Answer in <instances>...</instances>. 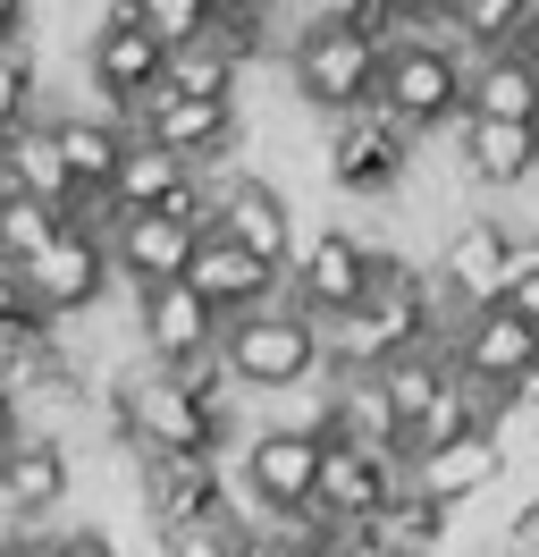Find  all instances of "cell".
I'll use <instances>...</instances> for the list:
<instances>
[{"mask_svg": "<svg viewBox=\"0 0 539 557\" xmlns=\"http://www.w3.org/2000/svg\"><path fill=\"white\" fill-rule=\"evenodd\" d=\"M438 347V313H430V271L404 262L397 245L379 253V278L371 296L346 321H321V372L329 381H354V372H388L397 355Z\"/></svg>", "mask_w": 539, "mask_h": 557, "instance_id": "obj_1", "label": "cell"}, {"mask_svg": "<svg viewBox=\"0 0 539 557\" xmlns=\"http://www.w3.org/2000/svg\"><path fill=\"white\" fill-rule=\"evenodd\" d=\"M287 85L296 102L329 127V119H354V110L379 102V42H363L346 17L329 9H303V35H287Z\"/></svg>", "mask_w": 539, "mask_h": 557, "instance_id": "obj_2", "label": "cell"}, {"mask_svg": "<svg viewBox=\"0 0 539 557\" xmlns=\"http://www.w3.org/2000/svg\"><path fill=\"white\" fill-rule=\"evenodd\" d=\"M220 372L236 381V397H287V388L321 381V330L278 296L262 313L220 321Z\"/></svg>", "mask_w": 539, "mask_h": 557, "instance_id": "obj_3", "label": "cell"}, {"mask_svg": "<svg viewBox=\"0 0 539 557\" xmlns=\"http://www.w3.org/2000/svg\"><path fill=\"white\" fill-rule=\"evenodd\" d=\"M379 253H388V245L371 237V228H346V220H329V228L296 237V253H287V305H296L312 330H321V321H346V313L371 296Z\"/></svg>", "mask_w": 539, "mask_h": 557, "instance_id": "obj_4", "label": "cell"}, {"mask_svg": "<svg viewBox=\"0 0 539 557\" xmlns=\"http://www.w3.org/2000/svg\"><path fill=\"white\" fill-rule=\"evenodd\" d=\"M413 161H422V144L404 136L379 102L321 127V177H329L346 203H397L404 186H413Z\"/></svg>", "mask_w": 539, "mask_h": 557, "instance_id": "obj_5", "label": "cell"}, {"mask_svg": "<svg viewBox=\"0 0 539 557\" xmlns=\"http://www.w3.org/2000/svg\"><path fill=\"white\" fill-rule=\"evenodd\" d=\"M85 26H93V35H85V85H93V102L110 110L118 127H135V110L161 94L168 51L135 26V0H110V9H93Z\"/></svg>", "mask_w": 539, "mask_h": 557, "instance_id": "obj_6", "label": "cell"}, {"mask_svg": "<svg viewBox=\"0 0 539 557\" xmlns=\"http://www.w3.org/2000/svg\"><path fill=\"white\" fill-rule=\"evenodd\" d=\"M379 110H388L413 144H430L438 127H455V119H464V51H438V42L379 51Z\"/></svg>", "mask_w": 539, "mask_h": 557, "instance_id": "obj_7", "label": "cell"}, {"mask_svg": "<svg viewBox=\"0 0 539 557\" xmlns=\"http://www.w3.org/2000/svg\"><path fill=\"white\" fill-rule=\"evenodd\" d=\"M321 448H329V440H312V431H278V422H253V431H245L236 482H245V498H253V523H270V516H303V507H312Z\"/></svg>", "mask_w": 539, "mask_h": 557, "instance_id": "obj_8", "label": "cell"}, {"mask_svg": "<svg viewBox=\"0 0 539 557\" xmlns=\"http://www.w3.org/2000/svg\"><path fill=\"white\" fill-rule=\"evenodd\" d=\"M127 136L177 152L186 170H228L236 144H245V102H177V94H152V102L135 110Z\"/></svg>", "mask_w": 539, "mask_h": 557, "instance_id": "obj_9", "label": "cell"}, {"mask_svg": "<svg viewBox=\"0 0 539 557\" xmlns=\"http://www.w3.org/2000/svg\"><path fill=\"white\" fill-rule=\"evenodd\" d=\"M135 347H143L152 372H195V363L220 355V313L202 305L186 278L152 287V296H135Z\"/></svg>", "mask_w": 539, "mask_h": 557, "instance_id": "obj_10", "label": "cell"}, {"mask_svg": "<svg viewBox=\"0 0 539 557\" xmlns=\"http://www.w3.org/2000/svg\"><path fill=\"white\" fill-rule=\"evenodd\" d=\"M135 498H143L152 532L211 523L228 516V465L220 456H135Z\"/></svg>", "mask_w": 539, "mask_h": 557, "instance_id": "obj_11", "label": "cell"}, {"mask_svg": "<svg viewBox=\"0 0 539 557\" xmlns=\"http://www.w3.org/2000/svg\"><path fill=\"white\" fill-rule=\"evenodd\" d=\"M67 490H76V456H67V440H60V431H17L9 456H0V516L26 523V541H34V523L60 516Z\"/></svg>", "mask_w": 539, "mask_h": 557, "instance_id": "obj_12", "label": "cell"}, {"mask_svg": "<svg viewBox=\"0 0 539 557\" xmlns=\"http://www.w3.org/2000/svg\"><path fill=\"white\" fill-rule=\"evenodd\" d=\"M26 296L60 321V330L93 313L101 296H110V245H101V228H60V245L26 271Z\"/></svg>", "mask_w": 539, "mask_h": 557, "instance_id": "obj_13", "label": "cell"}, {"mask_svg": "<svg viewBox=\"0 0 539 557\" xmlns=\"http://www.w3.org/2000/svg\"><path fill=\"white\" fill-rule=\"evenodd\" d=\"M404 498V465L397 456H363V448H321V482H312V516L321 523H379Z\"/></svg>", "mask_w": 539, "mask_h": 557, "instance_id": "obj_14", "label": "cell"}, {"mask_svg": "<svg viewBox=\"0 0 539 557\" xmlns=\"http://www.w3.org/2000/svg\"><path fill=\"white\" fill-rule=\"evenodd\" d=\"M498 482H505V448L489 440V431L447 440V448H422L413 465H404V490H413L422 507H438V516H455V507H472V498H489Z\"/></svg>", "mask_w": 539, "mask_h": 557, "instance_id": "obj_15", "label": "cell"}, {"mask_svg": "<svg viewBox=\"0 0 539 557\" xmlns=\"http://www.w3.org/2000/svg\"><path fill=\"white\" fill-rule=\"evenodd\" d=\"M101 245H110V278H127L135 296H152V287H177V278H186L202 237L177 228V220H161V211H135V220H110Z\"/></svg>", "mask_w": 539, "mask_h": 557, "instance_id": "obj_16", "label": "cell"}, {"mask_svg": "<svg viewBox=\"0 0 539 557\" xmlns=\"http://www.w3.org/2000/svg\"><path fill=\"white\" fill-rule=\"evenodd\" d=\"M447 363H455V381H472V388L498 397L505 381H523V372L539 363V338L505 313V305H489V313H472L464 330L447 338Z\"/></svg>", "mask_w": 539, "mask_h": 557, "instance_id": "obj_17", "label": "cell"}, {"mask_svg": "<svg viewBox=\"0 0 539 557\" xmlns=\"http://www.w3.org/2000/svg\"><path fill=\"white\" fill-rule=\"evenodd\" d=\"M455 170L472 195H523L539 177V127H489V119H455Z\"/></svg>", "mask_w": 539, "mask_h": 557, "instance_id": "obj_18", "label": "cell"}, {"mask_svg": "<svg viewBox=\"0 0 539 557\" xmlns=\"http://www.w3.org/2000/svg\"><path fill=\"white\" fill-rule=\"evenodd\" d=\"M186 287H195L202 305L220 321H236V313H262V305H278L287 296V278L270 271V262H253V253H236L228 237H202L195 245V262H186Z\"/></svg>", "mask_w": 539, "mask_h": 557, "instance_id": "obj_19", "label": "cell"}, {"mask_svg": "<svg viewBox=\"0 0 539 557\" xmlns=\"http://www.w3.org/2000/svg\"><path fill=\"white\" fill-rule=\"evenodd\" d=\"M42 127L60 144L67 186H76V195H110V170H118V152H127V127H118L110 110H51Z\"/></svg>", "mask_w": 539, "mask_h": 557, "instance_id": "obj_20", "label": "cell"}, {"mask_svg": "<svg viewBox=\"0 0 539 557\" xmlns=\"http://www.w3.org/2000/svg\"><path fill=\"white\" fill-rule=\"evenodd\" d=\"M329 440L337 448H363V456H397L404 465V422L388 406L379 372H354V381H329Z\"/></svg>", "mask_w": 539, "mask_h": 557, "instance_id": "obj_21", "label": "cell"}, {"mask_svg": "<svg viewBox=\"0 0 539 557\" xmlns=\"http://www.w3.org/2000/svg\"><path fill=\"white\" fill-rule=\"evenodd\" d=\"M464 119H489V127H539V69L523 60V51L464 60Z\"/></svg>", "mask_w": 539, "mask_h": 557, "instance_id": "obj_22", "label": "cell"}, {"mask_svg": "<svg viewBox=\"0 0 539 557\" xmlns=\"http://www.w3.org/2000/svg\"><path fill=\"white\" fill-rule=\"evenodd\" d=\"M186 161L177 152H161V144H143V136H127V152H118V170H110V220H135V211H168L177 195H186Z\"/></svg>", "mask_w": 539, "mask_h": 557, "instance_id": "obj_23", "label": "cell"}, {"mask_svg": "<svg viewBox=\"0 0 539 557\" xmlns=\"http://www.w3.org/2000/svg\"><path fill=\"white\" fill-rule=\"evenodd\" d=\"M161 94H177V102H245V69L202 35V42H186V51H168Z\"/></svg>", "mask_w": 539, "mask_h": 557, "instance_id": "obj_24", "label": "cell"}, {"mask_svg": "<svg viewBox=\"0 0 539 557\" xmlns=\"http://www.w3.org/2000/svg\"><path fill=\"white\" fill-rule=\"evenodd\" d=\"M60 211L51 203H26V195H0V271L9 278H26L34 262H42V253H51V245H60Z\"/></svg>", "mask_w": 539, "mask_h": 557, "instance_id": "obj_25", "label": "cell"}, {"mask_svg": "<svg viewBox=\"0 0 539 557\" xmlns=\"http://www.w3.org/2000/svg\"><path fill=\"white\" fill-rule=\"evenodd\" d=\"M455 381V363H447V347H413V355H397L388 372H379V388H388V406H397V422L413 431V422L438 406V388Z\"/></svg>", "mask_w": 539, "mask_h": 557, "instance_id": "obj_26", "label": "cell"}, {"mask_svg": "<svg viewBox=\"0 0 539 557\" xmlns=\"http://www.w3.org/2000/svg\"><path fill=\"white\" fill-rule=\"evenodd\" d=\"M270 26H278V9H262V0H211V42L228 51L236 69H253L270 42H278Z\"/></svg>", "mask_w": 539, "mask_h": 557, "instance_id": "obj_27", "label": "cell"}, {"mask_svg": "<svg viewBox=\"0 0 539 557\" xmlns=\"http://www.w3.org/2000/svg\"><path fill=\"white\" fill-rule=\"evenodd\" d=\"M42 60H34V42H17V51H0V136H17V127H34L42 119Z\"/></svg>", "mask_w": 539, "mask_h": 557, "instance_id": "obj_28", "label": "cell"}, {"mask_svg": "<svg viewBox=\"0 0 539 557\" xmlns=\"http://www.w3.org/2000/svg\"><path fill=\"white\" fill-rule=\"evenodd\" d=\"M135 26L161 51H186V42L211 35V0H135Z\"/></svg>", "mask_w": 539, "mask_h": 557, "instance_id": "obj_29", "label": "cell"}, {"mask_svg": "<svg viewBox=\"0 0 539 557\" xmlns=\"http://www.w3.org/2000/svg\"><path fill=\"white\" fill-rule=\"evenodd\" d=\"M51 338H60V321L26 296V278L0 271V347H51Z\"/></svg>", "mask_w": 539, "mask_h": 557, "instance_id": "obj_30", "label": "cell"}, {"mask_svg": "<svg viewBox=\"0 0 539 557\" xmlns=\"http://www.w3.org/2000/svg\"><path fill=\"white\" fill-rule=\"evenodd\" d=\"M161 557H245V516H211V523H177L161 532Z\"/></svg>", "mask_w": 539, "mask_h": 557, "instance_id": "obj_31", "label": "cell"}, {"mask_svg": "<svg viewBox=\"0 0 539 557\" xmlns=\"http://www.w3.org/2000/svg\"><path fill=\"white\" fill-rule=\"evenodd\" d=\"M312 557H388V549L371 541V523H329V532L312 541Z\"/></svg>", "mask_w": 539, "mask_h": 557, "instance_id": "obj_32", "label": "cell"}, {"mask_svg": "<svg viewBox=\"0 0 539 557\" xmlns=\"http://www.w3.org/2000/svg\"><path fill=\"white\" fill-rule=\"evenodd\" d=\"M42 557H127L110 532H60V541H42Z\"/></svg>", "mask_w": 539, "mask_h": 557, "instance_id": "obj_33", "label": "cell"}, {"mask_svg": "<svg viewBox=\"0 0 539 557\" xmlns=\"http://www.w3.org/2000/svg\"><path fill=\"white\" fill-rule=\"evenodd\" d=\"M17 431H26V406H17L9 388H0V456H9V440H17Z\"/></svg>", "mask_w": 539, "mask_h": 557, "instance_id": "obj_34", "label": "cell"}, {"mask_svg": "<svg viewBox=\"0 0 539 557\" xmlns=\"http://www.w3.org/2000/svg\"><path fill=\"white\" fill-rule=\"evenodd\" d=\"M0 557H42V541H0Z\"/></svg>", "mask_w": 539, "mask_h": 557, "instance_id": "obj_35", "label": "cell"}]
</instances>
